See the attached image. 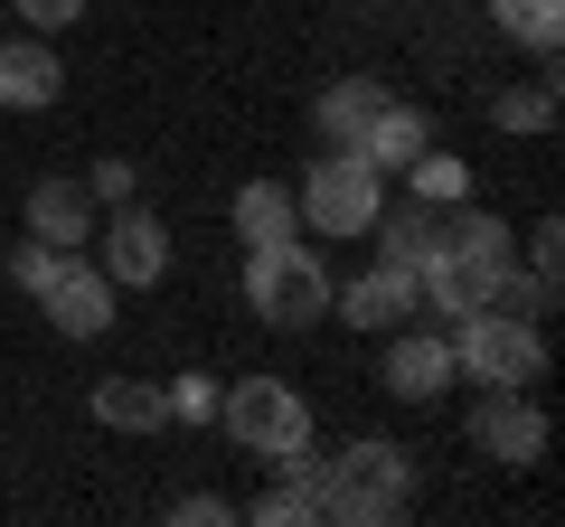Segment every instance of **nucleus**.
<instances>
[{
  "label": "nucleus",
  "mask_w": 565,
  "mask_h": 527,
  "mask_svg": "<svg viewBox=\"0 0 565 527\" xmlns=\"http://www.w3.org/2000/svg\"><path fill=\"white\" fill-rule=\"evenodd\" d=\"M311 481H321V518L396 527L405 508H415V452H405L396 433H359V443H340L330 462H311Z\"/></svg>",
  "instance_id": "f257e3e1"
},
{
  "label": "nucleus",
  "mask_w": 565,
  "mask_h": 527,
  "mask_svg": "<svg viewBox=\"0 0 565 527\" xmlns=\"http://www.w3.org/2000/svg\"><path fill=\"white\" fill-rule=\"evenodd\" d=\"M10 283L47 311L57 340H104V330H114V302H122V292L104 283V264H85V245H39V236L10 245Z\"/></svg>",
  "instance_id": "f03ea898"
},
{
  "label": "nucleus",
  "mask_w": 565,
  "mask_h": 527,
  "mask_svg": "<svg viewBox=\"0 0 565 527\" xmlns=\"http://www.w3.org/2000/svg\"><path fill=\"white\" fill-rule=\"evenodd\" d=\"M217 424L236 452H255L264 471H311L321 462V443H311V396L282 377H236L217 396Z\"/></svg>",
  "instance_id": "7ed1b4c3"
},
{
  "label": "nucleus",
  "mask_w": 565,
  "mask_h": 527,
  "mask_svg": "<svg viewBox=\"0 0 565 527\" xmlns=\"http://www.w3.org/2000/svg\"><path fill=\"white\" fill-rule=\"evenodd\" d=\"M330 264L311 236H274V245H245V311L264 330H311L330 321Z\"/></svg>",
  "instance_id": "20e7f679"
},
{
  "label": "nucleus",
  "mask_w": 565,
  "mask_h": 527,
  "mask_svg": "<svg viewBox=\"0 0 565 527\" xmlns=\"http://www.w3.org/2000/svg\"><path fill=\"white\" fill-rule=\"evenodd\" d=\"M452 367L471 386H546V321H519V311L481 302L452 321Z\"/></svg>",
  "instance_id": "39448f33"
},
{
  "label": "nucleus",
  "mask_w": 565,
  "mask_h": 527,
  "mask_svg": "<svg viewBox=\"0 0 565 527\" xmlns=\"http://www.w3.org/2000/svg\"><path fill=\"white\" fill-rule=\"evenodd\" d=\"M292 207H302V226H311V236L359 245L367 226H377V207H386V180L359 161V151H321V161L302 170V189H292Z\"/></svg>",
  "instance_id": "423d86ee"
},
{
  "label": "nucleus",
  "mask_w": 565,
  "mask_h": 527,
  "mask_svg": "<svg viewBox=\"0 0 565 527\" xmlns=\"http://www.w3.org/2000/svg\"><path fill=\"white\" fill-rule=\"evenodd\" d=\"M85 245H95V264H104V283H114V292H151L170 273V217H161V207H141V198L104 207Z\"/></svg>",
  "instance_id": "0eeeda50"
},
{
  "label": "nucleus",
  "mask_w": 565,
  "mask_h": 527,
  "mask_svg": "<svg viewBox=\"0 0 565 527\" xmlns=\"http://www.w3.org/2000/svg\"><path fill=\"white\" fill-rule=\"evenodd\" d=\"M471 443H481V462L500 471H537L546 462V406H537V386H481V406H471Z\"/></svg>",
  "instance_id": "6e6552de"
},
{
  "label": "nucleus",
  "mask_w": 565,
  "mask_h": 527,
  "mask_svg": "<svg viewBox=\"0 0 565 527\" xmlns=\"http://www.w3.org/2000/svg\"><path fill=\"white\" fill-rule=\"evenodd\" d=\"M377 386L396 396V406H434V396H452V386H462V367H452V330H444V321H405V330H386Z\"/></svg>",
  "instance_id": "1a4fd4ad"
},
{
  "label": "nucleus",
  "mask_w": 565,
  "mask_h": 527,
  "mask_svg": "<svg viewBox=\"0 0 565 527\" xmlns=\"http://www.w3.org/2000/svg\"><path fill=\"white\" fill-rule=\"evenodd\" d=\"M330 311H340L349 330H367V340H386V330H405V321H424V292H415V264H367L349 292H330Z\"/></svg>",
  "instance_id": "9d476101"
},
{
  "label": "nucleus",
  "mask_w": 565,
  "mask_h": 527,
  "mask_svg": "<svg viewBox=\"0 0 565 527\" xmlns=\"http://www.w3.org/2000/svg\"><path fill=\"white\" fill-rule=\"evenodd\" d=\"M66 95V57L57 39H39V29H0V114H47V104Z\"/></svg>",
  "instance_id": "9b49d317"
},
{
  "label": "nucleus",
  "mask_w": 565,
  "mask_h": 527,
  "mask_svg": "<svg viewBox=\"0 0 565 527\" xmlns=\"http://www.w3.org/2000/svg\"><path fill=\"white\" fill-rule=\"evenodd\" d=\"M95 217H104V207H95V189H85V180H29V198H20V226L39 245H85V236H95Z\"/></svg>",
  "instance_id": "f8f14e48"
},
{
  "label": "nucleus",
  "mask_w": 565,
  "mask_h": 527,
  "mask_svg": "<svg viewBox=\"0 0 565 527\" xmlns=\"http://www.w3.org/2000/svg\"><path fill=\"white\" fill-rule=\"evenodd\" d=\"M349 151H359V161L377 170V180H396V170L415 161V151H434V122H424V114H415V104H405V95H386L377 114H367V132H359V142H349Z\"/></svg>",
  "instance_id": "ddd939ff"
},
{
  "label": "nucleus",
  "mask_w": 565,
  "mask_h": 527,
  "mask_svg": "<svg viewBox=\"0 0 565 527\" xmlns=\"http://www.w3.org/2000/svg\"><path fill=\"white\" fill-rule=\"evenodd\" d=\"M386 95H396L386 76H340V85H321V95H311V132H321V151H349Z\"/></svg>",
  "instance_id": "4468645a"
},
{
  "label": "nucleus",
  "mask_w": 565,
  "mask_h": 527,
  "mask_svg": "<svg viewBox=\"0 0 565 527\" xmlns=\"http://www.w3.org/2000/svg\"><path fill=\"white\" fill-rule=\"evenodd\" d=\"M95 424L104 433H170V406L151 377H95Z\"/></svg>",
  "instance_id": "2eb2a0df"
},
{
  "label": "nucleus",
  "mask_w": 565,
  "mask_h": 527,
  "mask_svg": "<svg viewBox=\"0 0 565 527\" xmlns=\"http://www.w3.org/2000/svg\"><path fill=\"white\" fill-rule=\"evenodd\" d=\"M226 217H236V236H245V245L302 236V207H292V189H282V180H245V189H236V207H226Z\"/></svg>",
  "instance_id": "dca6fc26"
},
{
  "label": "nucleus",
  "mask_w": 565,
  "mask_h": 527,
  "mask_svg": "<svg viewBox=\"0 0 565 527\" xmlns=\"http://www.w3.org/2000/svg\"><path fill=\"white\" fill-rule=\"evenodd\" d=\"M245 518L255 527H321V481H311V471H274Z\"/></svg>",
  "instance_id": "f3484780"
},
{
  "label": "nucleus",
  "mask_w": 565,
  "mask_h": 527,
  "mask_svg": "<svg viewBox=\"0 0 565 527\" xmlns=\"http://www.w3.org/2000/svg\"><path fill=\"white\" fill-rule=\"evenodd\" d=\"M434 226H444V207L405 198V207H377V226H367V236H377L386 264H424V255H434Z\"/></svg>",
  "instance_id": "a211bd4d"
},
{
  "label": "nucleus",
  "mask_w": 565,
  "mask_h": 527,
  "mask_svg": "<svg viewBox=\"0 0 565 527\" xmlns=\"http://www.w3.org/2000/svg\"><path fill=\"white\" fill-rule=\"evenodd\" d=\"M490 20H500L509 47H527V57H556V39H565V0H490Z\"/></svg>",
  "instance_id": "6ab92c4d"
},
{
  "label": "nucleus",
  "mask_w": 565,
  "mask_h": 527,
  "mask_svg": "<svg viewBox=\"0 0 565 527\" xmlns=\"http://www.w3.org/2000/svg\"><path fill=\"white\" fill-rule=\"evenodd\" d=\"M396 180H405V198H424V207H462L471 198V161H452V151H415Z\"/></svg>",
  "instance_id": "aec40b11"
},
{
  "label": "nucleus",
  "mask_w": 565,
  "mask_h": 527,
  "mask_svg": "<svg viewBox=\"0 0 565 527\" xmlns=\"http://www.w3.org/2000/svg\"><path fill=\"white\" fill-rule=\"evenodd\" d=\"M556 76H537V85H500V95H490V122H500V132H556Z\"/></svg>",
  "instance_id": "412c9836"
},
{
  "label": "nucleus",
  "mask_w": 565,
  "mask_h": 527,
  "mask_svg": "<svg viewBox=\"0 0 565 527\" xmlns=\"http://www.w3.org/2000/svg\"><path fill=\"white\" fill-rule=\"evenodd\" d=\"M217 396H226V386L207 377V367H189V377H161V406H170V424H189V433H207V424H217Z\"/></svg>",
  "instance_id": "4be33fe9"
},
{
  "label": "nucleus",
  "mask_w": 565,
  "mask_h": 527,
  "mask_svg": "<svg viewBox=\"0 0 565 527\" xmlns=\"http://www.w3.org/2000/svg\"><path fill=\"white\" fill-rule=\"evenodd\" d=\"M85 10H95V0H10V20H20V29H39V39H66V29H76Z\"/></svg>",
  "instance_id": "5701e85b"
},
{
  "label": "nucleus",
  "mask_w": 565,
  "mask_h": 527,
  "mask_svg": "<svg viewBox=\"0 0 565 527\" xmlns=\"http://www.w3.org/2000/svg\"><path fill=\"white\" fill-rule=\"evenodd\" d=\"M85 189H95V207L141 198V161H95V170H85Z\"/></svg>",
  "instance_id": "b1692460"
},
{
  "label": "nucleus",
  "mask_w": 565,
  "mask_h": 527,
  "mask_svg": "<svg viewBox=\"0 0 565 527\" xmlns=\"http://www.w3.org/2000/svg\"><path fill=\"white\" fill-rule=\"evenodd\" d=\"M565 264V217H537L527 226V273H556Z\"/></svg>",
  "instance_id": "393cba45"
},
{
  "label": "nucleus",
  "mask_w": 565,
  "mask_h": 527,
  "mask_svg": "<svg viewBox=\"0 0 565 527\" xmlns=\"http://www.w3.org/2000/svg\"><path fill=\"white\" fill-rule=\"evenodd\" d=\"M170 518H180V527H226V518H236V499H217V490H189V499H170Z\"/></svg>",
  "instance_id": "a878e982"
},
{
  "label": "nucleus",
  "mask_w": 565,
  "mask_h": 527,
  "mask_svg": "<svg viewBox=\"0 0 565 527\" xmlns=\"http://www.w3.org/2000/svg\"><path fill=\"white\" fill-rule=\"evenodd\" d=\"M0 29H10V0H0Z\"/></svg>",
  "instance_id": "bb28decb"
}]
</instances>
